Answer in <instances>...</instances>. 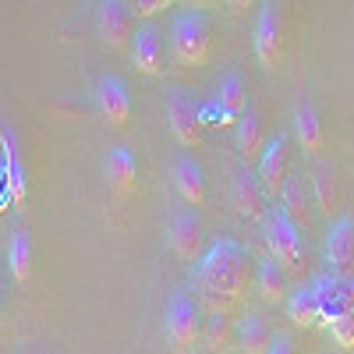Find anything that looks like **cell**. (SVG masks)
Listing matches in <instances>:
<instances>
[{
    "label": "cell",
    "mask_w": 354,
    "mask_h": 354,
    "mask_svg": "<svg viewBox=\"0 0 354 354\" xmlns=\"http://www.w3.org/2000/svg\"><path fill=\"white\" fill-rule=\"evenodd\" d=\"M96 28H100V39L113 50H121L131 39V28H135V11L124 0H100V11H96Z\"/></svg>",
    "instance_id": "ba28073f"
},
{
    "label": "cell",
    "mask_w": 354,
    "mask_h": 354,
    "mask_svg": "<svg viewBox=\"0 0 354 354\" xmlns=\"http://www.w3.org/2000/svg\"><path fill=\"white\" fill-rule=\"evenodd\" d=\"M216 100H220V106L227 110L230 121L238 124V117L248 110V85H245V78H241L238 71H227L223 82H220V88H216Z\"/></svg>",
    "instance_id": "44dd1931"
},
{
    "label": "cell",
    "mask_w": 354,
    "mask_h": 354,
    "mask_svg": "<svg viewBox=\"0 0 354 354\" xmlns=\"http://www.w3.org/2000/svg\"><path fill=\"white\" fill-rule=\"evenodd\" d=\"M312 287H315V294H319L322 319H333V315L354 312V280H351V277L330 270L326 277H319Z\"/></svg>",
    "instance_id": "8fae6325"
},
{
    "label": "cell",
    "mask_w": 354,
    "mask_h": 354,
    "mask_svg": "<svg viewBox=\"0 0 354 354\" xmlns=\"http://www.w3.org/2000/svg\"><path fill=\"white\" fill-rule=\"evenodd\" d=\"M326 262L333 273L354 277V216H340L326 234Z\"/></svg>",
    "instance_id": "7c38bea8"
},
{
    "label": "cell",
    "mask_w": 354,
    "mask_h": 354,
    "mask_svg": "<svg viewBox=\"0 0 354 354\" xmlns=\"http://www.w3.org/2000/svg\"><path fill=\"white\" fill-rule=\"evenodd\" d=\"M96 110H100L103 121L113 124V128L128 124V117H131V96H128V88H124L121 78H113V75L100 78V85H96Z\"/></svg>",
    "instance_id": "4fadbf2b"
},
{
    "label": "cell",
    "mask_w": 354,
    "mask_h": 354,
    "mask_svg": "<svg viewBox=\"0 0 354 354\" xmlns=\"http://www.w3.org/2000/svg\"><path fill=\"white\" fill-rule=\"evenodd\" d=\"M0 315H4V294H0Z\"/></svg>",
    "instance_id": "f1b7e54d"
},
{
    "label": "cell",
    "mask_w": 354,
    "mask_h": 354,
    "mask_svg": "<svg viewBox=\"0 0 354 354\" xmlns=\"http://www.w3.org/2000/svg\"><path fill=\"white\" fill-rule=\"evenodd\" d=\"M252 4H255V0H230L234 11H245V8H252Z\"/></svg>",
    "instance_id": "83f0119b"
},
{
    "label": "cell",
    "mask_w": 354,
    "mask_h": 354,
    "mask_svg": "<svg viewBox=\"0 0 354 354\" xmlns=\"http://www.w3.org/2000/svg\"><path fill=\"white\" fill-rule=\"evenodd\" d=\"M266 149V135H262V121H259V113L248 106L241 117H238V156L241 163H252L259 160Z\"/></svg>",
    "instance_id": "d6986e66"
},
{
    "label": "cell",
    "mask_w": 354,
    "mask_h": 354,
    "mask_svg": "<svg viewBox=\"0 0 354 354\" xmlns=\"http://www.w3.org/2000/svg\"><path fill=\"white\" fill-rule=\"evenodd\" d=\"M270 337H273V330L266 326V319L248 312L245 319H238V337H234V344H238L241 351H248V354H262L266 347H270Z\"/></svg>",
    "instance_id": "603a6c76"
},
{
    "label": "cell",
    "mask_w": 354,
    "mask_h": 354,
    "mask_svg": "<svg viewBox=\"0 0 354 354\" xmlns=\"http://www.w3.org/2000/svg\"><path fill=\"white\" fill-rule=\"evenodd\" d=\"M174 188L188 205H202L205 202V174L192 156H177L174 160Z\"/></svg>",
    "instance_id": "2e32d148"
},
{
    "label": "cell",
    "mask_w": 354,
    "mask_h": 354,
    "mask_svg": "<svg viewBox=\"0 0 354 354\" xmlns=\"http://www.w3.org/2000/svg\"><path fill=\"white\" fill-rule=\"evenodd\" d=\"M280 11H277V0H262L259 18H255V57L266 71H277L280 68Z\"/></svg>",
    "instance_id": "5b68a950"
},
{
    "label": "cell",
    "mask_w": 354,
    "mask_h": 354,
    "mask_svg": "<svg viewBox=\"0 0 354 354\" xmlns=\"http://www.w3.org/2000/svg\"><path fill=\"white\" fill-rule=\"evenodd\" d=\"M167 121H170V131L174 138L181 145H198L202 142V106H195V100L185 93V88H177V93H170L167 100Z\"/></svg>",
    "instance_id": "8992f818"
},
{
    "label": "cell",
    "mask_w": 354,
    "mask_h": 354,
    "mask_svg": "<svg viewBox=\"0 0 354 354\" xmlns=\"http://www.w3.org/2000/svg\"><path fill=\"white\" fill-rule=\"evenodd\" d=\"M103 174H106V185H110L113 195H128L135 188L138 163H135V156L124 149V145H110V153L103 160Z\"/></svg>",
    "instance_id": "9a60e30c"
},
{
    "label": "cell",
    "mask_w": 354,
    "mask_h": 354,
    "mask_svg": "<svg viewBox=\"0 0 354 354\" xmlns=\"http://www.w3.org/2000/svg\"><path fill=\"white\" fill-rule=\"evenodd\" d=\"M266 351H270V354H290V351H294V340H290L287 333H273V337H270V347H266Z\"/></svg>",
    "instance_id": "4316f807"
},
{
    "label": "cell",
    "mask_w": 354,
    "mask_h": 354,
    "mask_svg": "<svg viewBox=\"0 0 354 354\" xmlns=\"http://www.w3.org/2000/svg\"><path fill=\"white\" fill-rule=\"evenodd\" d=\"M167 241H170V252L185 262H195L202 252H205V234H202V220L185 209L170 220V230H167Z\"/></svg>",
    "instance_id": "9c48e42d"
},
{
    "label": "cell",
    "mask_w": 354,
    "mask_h": 354,
    "mask_svg": "<svg viewBox=\"0 0 354 354\" xmlns=\"http://www.w3.org/2000/svg\"><path fill=\"white\" fill-rule=\"evenodd\" d=\"M266 245H270V255L283 266L287 273L305 270V234H301L298 220H294L283 205L266 216Z\"/></svg>",
    "instance_id": "3957f363"
},
{
    "label": "cell",
    "mask_w": 354,
    "mask_h": 354,
    "mask_svg": "<svg viewBox=\"0 0 354 354\" xmlns=\"http://www.w3.org/2000/svg\"><path fill=\"white\" fill-rule=\"evenodd\" d=\"M259 163V181H262V188H266V195H280L283 192V185L290 181V149H287V135H273L270 142H266V149H262V156L255 160Z\"/></svg>",
    "instance_id": "52a82bcc"
},
{
    "label": "cell",
    "mask_w": 354,
    "mask_h": 354,
    "mask_svg": "<svg viewBox=\"0 0 354 354\" xmlns=\"http://www.w3.org/2000/svg\"><path fill=\"white\" fill-rule=\"evenodd\" d=\"M238 337V319H234L227 308H213L205 315V326H202V340L209 351H227Z\"/></svg>",
    "instance_id": "ffe728a7"
},
{
    "label": "cell",
    "mask_w": 354,
    "mask_h": 354,
    "mask_svg": "<svg viewBox=\"0 0 354 354\" xmlns=\"http://www.w3.org/2000/svg\"><path fill=\"white\" fill-rule=\"evenodd\" d=\"M294 135H298L301 149L305 153H319L322 145V121L312 103H298V110H294Z\"/></svg>",
    "instance_id": "cb8c5ba5"
},
{
    "label": "cell",
    "mask_w": 354,
    "mask_h": 354,
    "mask_svg": "<svg viewBox=\"0 0 354 354\" xmlns=\"http://www.w3.org/2000/svg\"><path fill=\"white\" fill-rule=\"evenodd\" d=\"M255 287H259V298H262L266 305H283V301H287V270H283L277 259L259 262Z\"/></svg>",
    "instance_id": "ac0fdd59"
},
{
    "label": "cell",
    "mask_w": 354,
    "mask_h": 354,
    "mask_svg": "<svg viewBox=\"0 0 354 354\" xmlns=\"http://www.w3.org/2000/svg\"><path fill=\"white\" fill-rule=\"evenodd\" d=\"M330 322V333L340 347H354V312H344V315H333L326 319Z\"/></svg>",
    "instance_id": "d4e9b609"
},
{
    "label": "cell",
    "mask_w": 354,
    "mask_h": 354,
    "mask_svg": "<svg viewBox=\"0 0 354 354\" xmlns=\"http://www.w3.org/2000/svg\"><path fill=\"white\" fill-rule=\"evenodd\" d=\"M8 270L18 283H28L32 277V238H28V230L18 227L11 234V245H8Z\"/></svg>",
    "instance_id": "7402d4cb"
},
{
    "label": "cell",
    "mask_w": 354,
    "mask_h": 354,
    "mask_svg": "<svg viewBox=\"0 0 354 354\" xmlns=\"http://www.w3.org/2000/svg\"><path fill=\"white\" fill-rule=\"evenodd\" d=\"M234 205H238V213L245 220H262L266 216V188L259 181V174H248V167L241 163L238 170H234Z\"/></svg>",
    "instance_id": "5bb4252c"
},
{
    "label": "cell",
    "mask_w": 354,
    "mask_h": 354,
    "mask_svg": "<svg viewBox=\"0 0 354 354\" xmlns=\"http://www.w3.org/2000/svg\"><path fill=\"white\" fill-rule=\"evenodd\" d=\"M213 46V28L202 11H181L170 21V53L181 68H202Z\"/></svg>",
    "instance_id": "7a4b0ae2"
},
{
    "label": "cell",
    "mask_w": 354,
    "mask_h": 354,
    "mask_svg": "<svg viewBox=\"0 0 354 354\" xmlns=\"http://www.w3.org/2000/svg\"><path fill=\"white\" fill-rule=\"evenodd\" d=\"M202 312L198 305L188 298L185 290H174L170 301H167V312H163V333H167V344L174 351H192L198 340H202Z\"/></svg>",
    "instance_id": "277c9868"
},
{
    "label": "cell",
    "mask_w": 354,
    "mask_h": 354,
    "mask_svg": "<svg viewBox=\"0 0 354 354\" xmlns=\"http://www.w3.org/2000/svg\"><path fill=\"white\" fill-rule=\"evenodd\" d=\"M131 61L142 75H163V32L145 18L131 36Z\"/></svg>",
    "instance_id": "30bf717a"
},
{
    "label": "cell",
    "mask_w": 354,
    "mask_h": 354,
    "mask_svg": "<svg viewBox=\"0 0 354 354\" xmlns=\"http://www.w3.org/2000/svg\"><path fill=\"white\" fill-rule=\"evenodd\" d=\"M174 4L177 0H131V11H135V18H156L160 11H167Z\"/></svg>",
    "instance_id": "484cf974"
},
{
    "label": "cell",
    "mask_w": 354,
    "mask_h": 354,
    "mask_svg": "<svg viewBox=\"0 0 354 354\" xmlns=\"http://www.w3.org/2000/svg\"><path fill=\"white\" fill-rule=\"evenodd\" d=\"M287 319L294 322V326H301V330H312V326H319V322H326L322 319V305H319V294H315V287L308 283V287H298L294 294H287Z\"/></svg>",
    "instance_id": "e0dca14e"
},
{
    "label": "cell",
    "mask_w": 354,
    "mask_h": 354,
    "mask_svg": "<svg viewBox=\"0 0 354 354\" xmlns=\"http://www.w3.org/2000/svg\"><path fill=\"white\" fill-rule=\"evenodd\" d=\"M255 283V262L248 255V248L234 238L213 241L195 262H192V287L198 290V298L205 308H227L234 312L248 287Z\"/></svg>",
    "instance_id": "6da1fadb"
}]
</instances>
